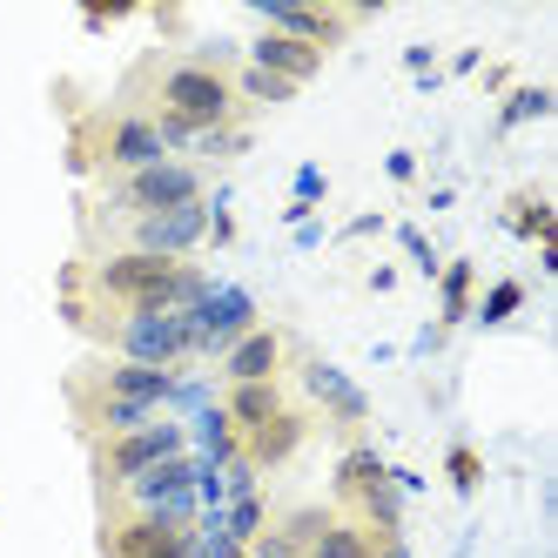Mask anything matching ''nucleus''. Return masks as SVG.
Wrapping results in <instances>:
<instances>
[{
  "label": "nucleus",
  "mask_w": 558,
  "mask_h": 558,
  "mask_svg": "<svg viewBox=\"0 0 558 558\" xmlns=\"http://www.w3.org/2000/svg\"><path fill=\"white\" fill-rule=\"evenodd\" d=\"M310 430H316V411H303V404H283L263 430H250L243 437V464L263 477V471H276V464H290L303 445H310Z\"/></svg>",
  "instance_id": "nucleus-11"
},
{
  "label": "nucleus",
  "mask_w": 558,
  "mask_h": 558,
  "mask_svg": "<svg viewBox=\"0 0 558 558\" xmlns=\"http://www.w3.org/2000/svg\"><path fill=\"white\" fill-rule=\"evenodd\" d=\"M518 310H525V283H518V276H505V283H492L485 296H477L471 303V316H477V324H485V330H498V324H511V316Z\"/></svg>",
  "instance_id": "nucleus-19"
},
{
  "label": "nucleus",
  "mask_w": 558,
  "mask_h": 558,
  "mask_svg": "<svg viewBox=\"0 0 558 558\" xmlns=\"http://www.w3.org/2000/svg\"><path fill=\"white\" fill-rule=\"evenodd\" d=\"M471 303H477V263H471V256H458V263L437 269V337L458 330L464 316H471Z\"/></svg>",
  "instance_id": "nucleus-16"
},
{
  "label": "nucleus",
  "mask_w": 558,
  "mask_h": 558,
  "mask_svg": "<svg viewBox=\"0 0 558 558\" xmlns=\"http://www.w3.org/2000/svg\"><path fill=\"white\" fill-rule=\"evenodd\" d=\"M430 61H437V48H424V41H417V48H404V68L417 74V82H430Z\"/></svg>",
  "instance_id": "nucleus-27"
},
{
  "label": "nucleus",
  "mask_w": 558,
  "mask_h": 558,
  "mask_svg": "<svg viewBox=\"0 0 558 558\" xmlns=\"http://www.w3.org/2000/svg\"><path fill=\"white\" fill-rule=\"evenodd\" d=\"M243 558H250V551H243Z\"/></svg>",
  "instance_id": "nucleus-29"
},
{
  "label": "nucleus",
  "mask_w": 558,
  "mask_h": 558,
  "mask_svg": "<svg viewBox=\"0 0 558 558\" xmlns=\"http://www.w3.org/2000/svg\"><path fill=\"white\" fill-rule=\"evenodd\" d=\"M182 451H189V424H175V417H155V424H142V430H122V437H95V445H88L95 498H108V492L135 485L142 471H155L162 458H182Z\"/></svg>",
  "instance_id": "nucleus-5"
},
{
  "label": "nucleus",
  "mask_w": 558,
  "mask_h": 558,
  "mask_svg": "<svg viewBox=\"0 0 558 558\" xmlns=\"http://www.w3.org/2000/svg\"><path fill=\"white\" fill-rule=\"evenodd\" d=\"M169 162L162 135L142 108L129 101H108V108H88L82 122L68 129V169L74 175H95V182H114V175H135V169H155Z\"/></svg>",
  "instance_id": "nucleus-3"
},
{
  "label": "nucleus",
  "mask_w": 558,
  "mask_h": 558,
  "mask_svg": "<svg viewBox=\"0 0 558 558\" xmlns=\"http://www.w3.org/2000/svg\"><path fill=\"white\" fill-rule=\"evenodd\" d=\"M101 558H195V525H162V518L101 505Z\"/></svg>",
  "instance_id": "nucleus-7"
},
{
  "label": "nucleus",
  "mask_w": 558,
  "mask_h": 558,
  "mask_svg": "<svg viewBox=\"0 0 558 558\" xmlns=\"http://www.w3.org/2000/svg\"><path fill=\"white\" fill-rule=\"evenodd\" d=\"M182 390V371H148V364H122V356H82L68 377H61V397H68V417L74 430L88 437H122V430H142L155 424Z\"/></svg>",
  "instance_id": "nucleus-2"
},
{
  "label": "nucleus",
  "mask_w": 558,
  "mask_h": 558,
  "mask_svg": "<svg viewBox=\"0 0 558 558\" xmlns=\"http://www.w3.org/2000/svg\"><path fill=\"white\" fill-rule=\"evenodd\" d=\"M364 545H371V532L364 525H356V518H330V525L324 532H316V545L303 551V558H364Z\"/></svg>",
  "instance_id": "nucleus-18"
},
{
  "label": "nucleus",
  "mask_w": 558,
  "mask_h": 558,
  "mask_svg": "<svg viewBox=\"0 0 558 558\" xmlns=\"http://www.w3.org/2000/svg\"><path fill=\"white\" fill-rule=\"evenodd\" d=\"M243 61H250V68H263V74H276V82H290V88H310L316 74L330 68V54H316L310 41H290V34H269V27H256V34H250Z\"/></svg>",
  "instance_id": "nucleus-12"
},
{
  "label": "nucleus",
  "mask_w": 558,
  "mask_h": 558,
  "mask_svg": "<svg viewBox=\"0 0 558 558\" xmlns=\"http://www.w3.org/2000/svg\"><path fill=\"white\" fill-rule=\"evenodd\" d=\"M364 558H411V545H404V532H371Z\"/></svg>",
  "instance_id": "nucleus-24"
},
{
  "label": "nucleus",
  "mask_w": 558,
  "mask_h": 558,
  "mask_svg": "<svg viewBox=\"0 0 558 558\" xmlns=\"http://www.w3.org/2000/svg\"><path fill=\"white\" fill-rule=\"evenodd\" d=\"M316 195H324V169L303 162V169H296V203H303V209H316Z\"/></svg>",
  "instance_id": "nucleus-25"
},
{
  "label": "nucleus",
  "mask_w": 558,
  "mask_h": 558,
  "mask_svg": "<svg viewBox=\"0 0 558 558\" xmlns=\"http://www.w3.org/2000/svg\"><path fill=\"white\" fill-rule=\"evenodd\" d=\"M498 222H505L511 235H525V243H538V250L558 243V216H551V203H545V189H518V195H505Z\"/></svg>",
  "instance_id": "nucleus-15"
},
{
  "label": "nucleus",
  "mask_w": 558,
  "mask_h": 558,
  "mask_svg": "<svg viewBox=\"0 0 558 558\" xmlns=\"http://www.w3.org/2000/svg\"><path fill=\"white\" fill-rule=\"evenodd\" d=\"M209 243L222 250V243H235V216H229V195H216L209 203Z\"/></svg>",
  "instance_id": "nucleus-23"
},
{
  "label": "nucleus",
  "mask_w": 558,
  "mask_h": 558,
  "mask_svg": "<svg viewBox=\"0 0 558 558\" xmlns=\"http://www.w3.org/2000/svg\"><path fill=\"white\" fill-rule=\"evenodd\" d=\"M283 364H296V337L283 324H256L243 343H229L216 356L222 384H276V377H283Z\"/></svg>",
  "instance_id": "nucleus-10"
},
{
  "label": "nucleus",
  "mask_w": 558,
  "mask_h": 558,
  "mask_svg": "<svg viewBox=\"0 0 558 558\" xmlns=\"http://www.w3.org/2000/svg\"><path fill=\"white\" fill-rule=\"evenodd\" d=\"M445 477H451L458 498H477V492H485V458H477L471 445H451L445 451Z\"/></svg>",
  "instance_id": "nucleus-21"
},
{
  "label": "nucleus",
  "mask_w": 558,
  "mask_h": 558,
  "mask_svg": "<svg viewBox=\"0 0 558 558\" xmlns=\"http://www.w3.org/2000/svg\"><path fill=\"white\" fill-rule=\"evenodd\" d=\"M377 485H390V464L371 451V445H350L343 458H337V471H330V492H337V505H343V518L364 505Z\"/></svg>",
  "instance_id": "nucleus-14"
},
{
  "label": "nucleus",
  "mask_w": 558,
  "mask_h": 558,
  "mask_svg": "<svg viewBox=\"0 0 558 558\" xmlns=\"http://www.w3.org/2000/svg\"><path fill=\"white\" fill-rule=\"evenodd\" d=\"M296 384L316 411H324L337 430H350V445H364V424H371V397L356 390V377H343L337 364H324V356L296 350Z\"/></svg>",
  "instance_id": "nucleus-9"
},
{
  "label": "nucleus",
  "mask_w": 558,
  "mask_h": 558,
  "mask_svg": "<svg viewBox=\"0 0 558 558\" xmlns=\"http://www.w3.org/2000/svg\"><path fill=\"white\" fill-rule=\"evenodd\" d=\"M256 21L269 34H290V41H310L316 54H337L356 27L371 21V8H296V0H250Z\"/></svg>",
  "instance_id": "nucleus-6"
},
{
  "label": "nucleus",
  "mask_w": 558,
  "mask_h": 558,
  "mask_svg": "<svg viewBox=\"0 0 558 558\" xmlns=\"http://www.w3.org/2000/svg\"><path fill=\"white\" fill-rule=\"evenodd\" d=\"M290 404V390H283V377L276 384H222V397H216V411L229 417V430L235 437H250V430H263L276 411Z\"/></svg>",
  "instance_id": "nucleus-13"
},
{
  "label": "nucleus",
  "mask_w": 558,
  "mask_h": 558,
  "mask_svg": "<svg viewBox=\"0 0 558 558\" xmlns=\"http://www.w3.org/2000/svg\"><path fill=\"white\" fill-rule=\"evenodd\" d=\"M216 276L203 263H169V256H142V250H101V256H74L61 269V296H82L95 310L135 316V310H195L209 296Z\"/></svg>",
  "instance_id": "nucleus-1"
},
{
  "label": "nucleus",
  "mask_w": 558,
  "mask_h": 558,
  "mask_svg": "<svg viewBox=\"0 0 558 558\" xmlns=\"http://www.w3.org/2000/svg\"><path fill=\"white\" fill-rule=\"evenodd\" d=\"M203 169L169 155L155 169H135V175H114L101 182V195L88 203V222H129V216H162V209H182V203H203Z\"/></svg>",
  "instance_id": "nucleus-4"
},
{
  "label": "nucleus",
  "mask_w": 558,
  "mask_h": 558,
  "mask_svg": "<svg viewBox=\"0 0 558 558\" xmlns=\"http://www.w3.org/2000/svg\"><path fill=\"white\" fill-rule=\"evenodd\" d=\"M243 148H250V129L235 122V129H209V135H195V148H189V155H222V162H229V155H243Z\"/></svg>",
  "instance_id": "nucleus-22"
},
{
  "label": "nucleus",
  "mask_w": 558,
  "mask_h": 558,
  "mask_svg": "<svg viewBox=\"0 0 558 558\" xmlns=\"http://www.w3.org/2000/svg\"><path fill=\"white\" fill-rule=\"evenodd\" d=\"M384 169H390V182H411V175H417V155H411V148H397Z\"/></svg>",
  "instance_id": "nucleus-28"
},
{
  "label": "nucleus",
  "mask_w": 558,
  "mask_h": 558,
  "mask_svg": "<svg viewBox=\"0 0 558 558\" xmlns=\"http://www.w3.org/2000/svg\"><path fill=\"white\" fill-rule=\"evenodd\" d=\"M545 114H551V88H511L505 108H498V135L525 129V122H545Z\"/></svg>",
  "instance_id": "nucleus-20"
},
{
  "label": "nucleus",
  "mask_w": 558,
  "mask_h": 558,
  "mask_svg": "<svg viewBox=\"0 0 558 558\" xmlns=\"http://www.w3.org/2000/svg\"><path fill=\"white\" fill-rule=\"evenodd\" d=\"M216 525H222V532H229L235 545L250 551V538H256V532L269 525V505H263V492H243V498H229V505L216 511Z\"/></svg>",
  "instance_id": "nucleus-17"
},
{
  "label": "nucleus",
  "mask_w": 558,
  "mask_h": 558,
  "mask_svg": "<svg viewBox=\"0 0 558 558\" xmlns=\"http://www.w3.org/2000/svg\"><path fill=\"white\" fill-rule=\"evenodd\" d=\"M397 235H404V250H411V256H417V263H424L430 276H437V269H445V263H437V256H430V243H424V235H417V229H397Z\"/></svg>",
  "instance_id": "nucleus-26"
},
{
  "label": "nucleus",
  "mask_w": 558,
  "mask_h": 558,
  "mask_svg": "<svg viewBox=\"0 0 558 558\" xmlns=\"http://www.w3.org/2000/svg\"><path fill=\"white\" fill-rule=\"evenodd\" d=\"M189 316V330H195V356H222L229 343H243L256 324H263V310L250 290H235V283H209V296L182 310Z\"/></svg>",
  "instance_id": "nucleus-8"
}]
</instances>
